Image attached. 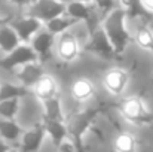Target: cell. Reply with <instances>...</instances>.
I'll return each mask as SVG.
<instances>
[{
	"mask_svg": "<svg viewBox=\"0 0 153 152\" xmlns=\"http://www.w3.org/2000/svg\"><path fill=\"white\" fill-rule=\"evenodd\" d=\"M94 4L101 12L102 16L107 15L108 12H111L113 9L119 7V1L117 0H94Z\"/></svg>",
	"mask_w": 153,
	"mask_h": 152,
	"instance_id": "cb8c5ba5",
	"label": "cell"
},
{
	"mask_svg": "<svg viewBox=\"0 0 153 152\" xmlns=\"http://www.w3.org/2000/svg\"><path fill=\"white\" fill-rule=\"evenodd\" d=\"M4 3L9 4V7L15 9V12L18 10H25V7L31 3V0H3Z\"/></svg>",
	"mask_w": 153,
	"mask_h": 152,
	"instance_id": "d4e9b609",
	"label": "cell"
},
{
	"mask_svg": "<svg viewBox=\"0 0 153 152\" xmlns=\"http://www.w3.org/2000/svg\"><path fill=\"white\" fill-rule=\"evenodd\" d=\"M39 60V55L30 43H19L13 51L0 57V72L4 76H10L15 70L22 67L27 63Z\"/></svg>",
	"mask_w": 153,
	"mask_h": 152,
	"instance_id": "52a82bcc",
	"label": "cell"
},
{
	"mask_svg": "<svg viewBox=\"0 0 153 152\" xmlns=\"http://www.w3.org/2000/svg\"><path fill=\"white\" fill-rule=\"evenodd\" d=\"M10 25L16 30L21 42L24 43H30V40L33 39V36L42 30L45 27V22L40 21L37 16L28 13L27 10H18L13 12L12 16L9 18Z\"/></svg>",
	"mask_w": 153,
	"mask_h": 152,
	"instance_id": "30bf717a",
	"label": "cell"
},
{
	"mask_svg": "<svg viewBox=\"0 0 153 152\" xmlns=\"http://www.w3.org/2000/svg\"><path fill=\"white\" fill-rule=\"evenodd\" d=\"M19 43H22V42H21L16 30L10 25L9 19L4 21L0 25V57L13 51Z\"/></svg>",
	"mask_w": 153,
	"mask_h": 152,
	"instance_id": "ac0fdd59",
	"label": "cell"
},
{
	"mask_svg": "<svg viewBox=\"0 0 153 152\" xmlns=\"http://www.w3.org/2000/svg\"><path fill=\"white\" fill-rule=\"evenodd\" d=\"M3 78H4V75L0 72V87H1V82H3Z\"/></svg>",
	"mask_w": 153,
	"mask_h": 152,
	"instance_id": "f1b7e54d",
	"label": "cell"
},
{
	"mask_svg": "<svg viewBox=\"0 0 153 152\" xmlns=\"http://www.w3.org/2000/svg\"><path fill=\"white\" fill-rule=\"evenodd\" d=\"M102 30L105 31L107 37L110 39L113 48L117 55H123L128 48L132 45V34L129 28V19L123 9L116 7L107 15L102 16L101 21Z\"/></svg>",
	"mask_w": 153,
	"mask_h": 152,
	"instance_id": "3957f363",
	"label": "cell"
},
{
	"mask_svg": "<svg viewBox=\"0 0 153 152\" xmlns=\"http://www.w3.org/2000/svg\"><path fill=\"white\" fill-rule=\"evenodd\" d=\"M46 63L40 61V60H36V61H31V63H27L24 64L22 67H19L18 70H15L10 78H13L15 81H18L21 85H24L25 88H31L36 81L45 73L46 70Z\"/></svg>",
	"mask_w": 153,
	"mask_h": 152,
	"instance_id": "9a60e30c",
	"label": "cell"
},
{
	"mask_svg": "<svg viewBox=\"0 0 153 152\" xmlns=\"http://www.w3.org/2000/svg\"><path fill=\"white\" fill-rule=\"evenodd\" d=\"M16 119L24 125V128L43 121V106L31 93L21 99V109Z\"/></svg>",
	"mask_w": 153,
	"mask_h": 152,
	"instance_id": "5bb4252c",
	"label": "cell"
},
{
	"mask_svg": "<svg viewBox=\"0 0 153 152\" xmlns=\"http://www.w3.org/2000/svg\"><path fill=\"white\" fill-rule=\"evenodd\" d=\"M108 148L117 152H132L140 149V139L135 131L128 128H117L108 142Z\"/></svg>",
	"mask_w": 153,
	"mask_h": 152,
	"instance_id": "2e32d148",
	"label": "cell"
},
{
	"mask_svg": "<svg viewBox=\"0 0 153 152\" xmlns=\"http://www.w3.org/2000/svg\"><path fill=\"white\" fill-rule=\"evenodd\" d=\"M21 99L22 97L0 100V116L7 118V119H16L18 113H19V109H21Z\"/></svg>",
	"mask_w": 153,
	"mask_h": 152,
	"instance_id": "603a6c76",
	"label": "cell"
},
{
	"mask_svg": "<svg viewBox=\"0 0 153 152\" xmlns=\"http://www.w3.org/2000/svg\"><path fill=\"white\" fill-rule=\"evenodd\" d=\"M45 142H46V128L42 121V122H37L34 125L24 128V131L19 137V142H18V151H42Z\"/></svg>",
	"mask_w": 153,
	"mask_h": 152,
	"instance_id": "4fadbf2b",
	"label": "cell"
},
{
	"mask_svg": "<svg viewBox=\"0 0 153 152\" xmlns=\"http://www.w3.org/2000/svg\"><path fill=\"white\" fill-rule=\"evenodd\" d=\"M114 110L120 121L132 127L153 125V112L147 100L140 94H126L114 100Z\"/></svg>",
	"mask_w": 153,
	"mask_h": 152,
	"instance_id": "7a4b0ae2",
	"label": "cell"
},
{
	"mask_svg": "<svg viewBox=\"0 0 153 152\" xmlns=\"http://www.w3.org/2000/svg\"><path fill=\"white\" fill-rule=\"evenodd\" d=\"M0 15H6V13H3V12H1V7H0Z\"/></svg>",
	"mask_w": 153,
	"mask_h": 152,
	"instance_id": "f546056e",
	"label": "cell"
},
{
	"mask_svg": "<svg viewBox=\"0 0 153 152\" xmlns=\"http://www.w3.org/2000/svg\"><path fill=\"white\" fill-rule=\"evenodd\" d=\"M98 84L104 96L117 100L129 93L132 84V73L128 67L111 61L101 72Z\"/></svg>",
	"mask_w": 153,
	"mask_h": 152,
	"instance_id": "277c9868",
	"label": "cell"
},
{
	"mask_svg": "<svg viewBox=\"0 0 153 152\" xmlns=\"http://www.w3.org/2000/svg\"><path fill=\"white\" fill-rule=\"evenodd\" d=\"M100 91L101 88L98 81H95L91 75L80 73L68 81L65 96L71 103V106H74V109H80L94 106V103L98 100Z\"/></svg>",
	"mask_w": 153,
	"mask_h": 152,
	"instance_id": "5b68a950",
	"label": "cell"
},
{
	"mask_svg": "<svg viewBox=\"0 0 153 152\" xmlns=\"http://www.w3.org/2000/svg\"><path fill=\"white\" fill-rule=\"evenodd\" d=\"M67 13H70L73 18H76L79 22H82L89 33H92L97 27L101 25L102 15L97 9L94 3H85V1H67Z\"/></svg>",
	"mask_w": 153,
	"mask_h": 152,
	"instance_id": "9c48e42d",
	"label": "cell"
},
{
	"mask_svg": "<svg viewBox=\"0 0 153 152\" xmlns=\"http://www.w3.org/2000/svg\"><path fill=\"white\" fill-rule=\"evenodd\" d=\"M138 1H140V4H141L144 13H146L150 19H153V0H138Z\"/></svg>",
	"mask_w": 153,
	"mask_h": 152,
	"instance_id": "484cf974",
	"label": "cell"
},
{
	"mask_svg": "<svg viewBox=\"0 0 153 152\" xmlns=\"http://www.w3.org/2000/svg\"><path fill=\"white\" fill-rule=\"evenodd\" d=\"M24 131V125L18 119H7L0 116V137L15 145L18 151V142Z\"/></svg>",
	"mask_w": 153,
	"mask_h": 152,
	"instance_id": "ffe728a7",
	"label": "cell"
},
{
	"mask_svg": "<svg viewBox=\"0 0 153 152\" xmlns=\"http://www.w3.org/2000/svg\"><path fill=\"white\" fill-rule=\"evenodd\" d=\"M129 28L132 34V43L141 51L150 54L153 58V25L152 19L141 16L129 19Z\"/></svg>",
	"mask_w": 153,
	"mask_h": 152,
	"instance_id": "8fae6325",
	"label": "cell"
},
{
	"mask_svg": "<svg viewBox=\"0 0 153 152\" xmlns=\"http://www.w3.org/2000/svg\"><path fill=\"white\" fill-rule=\"evenodd\" d=\"M31 1H33V0H31Z\"/></svg>",
	"mask_w": 153,
	"mask_h": 152,
	"instance_id": "4dcf8cb0",
	"label": "cell"
},
{
	"mask_svg": "<svg viewBox=\"0 0 153 152\" xmlns=\"http://www.w3.org/2000/svg\"><path fill=\"white\" fill-rule=\"evenodd\" d=\"M30 93L28 88L21 85L18 81H15L10 76H4L1 87H0V100L4 99H13V97H24Z\"/></svg>",
	"mask_w": 153,
	"mask_h": 152,
	"instance_id": "44dd1931",
	"label": "cell"
},
{
	"mask_svg": "<svg viewBox=\"0 0 153 152\" xmlns=\"http://www.w3.org/2000/svg\"><path fill=\"white\" fill-rule=\"evenodd\" d=\"M12 16V13H6V15H0V25L4 22V21H7L9 18Z\"/></svg>",
	"mask_w": 153,
	"mask_h": 152,
	"instance_id": "83f0119b",
	"label": "cell"
},
{
	"mask_svg": "<svg viewBox=\"0 0 153 152\" xmlns=\"http://www.w3.org/2000/svg\"><path fill=\"white\" fill-rule=\"evenodd\" d=\"M152 84H153V82H152Z\"/></svg>",
	"mask_w": 153,
	"mask_h": 152,
	"instance_id": "1f68e13d",
	"label": "cell"
},
{
	"mask_svg": "<svg viewBox=\"0 0 153 152\" xmlns=\"http://www.w3.org/2000/svg\"><path fill=\"white\" fill-rule=\"evenodd\" d=\"M85 54H89L94 58H98L101 61H108V63L116 61V58L119 57L101 25L97 27L92 33H89L88 40L85 43Z\"/></svg>",
	"mask_w": 153,
	"mask_h": 152,
	"instance_id": "8992f818",
	"label": "cell"
},
{
	"mask_svg": "<svg viewBox=\"0 0 153 152\" xmlns=\"http://www.w3.org/2000/svg\"><path fill=\"white\" fill-rule=\"evenodd\" d=\"M30 93L40 101L45 103L52 99H58L62 97V84L58 78V75H55L52 70L46 69L45 73L36 81V84L30 88Z\"/></svg>",
	"mask_w": 153,
	"mask_h": 152,
	"instance_id": "ba28073f",
	"label": "cell"
},
{
	"mask_svg": "<svg viewBox=\"0 0 153 152\" xmlns=\"http://www.w3.org/2000/svg\"><path fill=\"white\" fill-rule=\"evenodd\" d=\"M88 36L89 31L82 22L64 33L56 34L53 45V60L62 66L77 64L85 54Z\"/></svg>",
	"mask_w": 153,
	"mask_h": 152,
	"instance_id": "6da1fadb",
	"label": "cell"
},
{
	"mask_svg": "<svg viewBox=\"0 0 153 152\" xmlns=\"http://www.w3.org/2000/svg\"><path fill=\"white\" fill-rule=\"evenodd\" d=\"M77 24H80V22H79L76 18H73L70 13L64 12V13L55 16L51 21L45 22V27H46L51 33H53V34L56 36V34H59V33H64V31L73 28V27L77 25Z\"/></svg>",
	"mask_w": 153,
	"mask_h": 152,
	"instance_id": "7402d4cb",
	"label": "cell"
},
{
	"mask_svg": "<svg viewBox=\"0 0 153 152\" xmlns=\"http://www.w3.org/2000/svg\"><path fill=\"white\" fill-rule=\"evenodd\" d=\"M45 128H46V140L52 145V148L56 151L58 143L68 136V127L67 121H56V119H43Z\"/></svg>",
	"mask_w": 153,
	"mask_h": 152,
	"instance_id": "d6986e66",
	"label": "cell"
},
{
	"mask_svg": "<svg viewBox=\"0 0 153 152\" xmlns=\"http://www.w3.org/2000/svg\"><path fill=\"white\" fill-rule=\"evenodd\" d=\"M25 10L40 21L48 22L67 10V0H33Z\"/></svg>",
	"mask_w": 153,
	"mask_h": 152,
	"instance_id": "7c38bea8",
	"label": "cell"
},
{
	"mask_svg": "<svg viewBox=\"0 0 153 152\" xmlns=\"http://www.w3.org/2000/svg\"><path fill=\"white\" fill-rule=\"evenodd\" d=\"M30 45L33 46V49L36 51V54L39 55V60L46 63L49 60H53V45H55V34L51 33L46 27H43L42 30H39L33 39L30 40Z\"/></svg>",
	"mask_w": 153,
	"mask_h": 152,
	"instance_id": "e0dca14e",
	"label": "cell"
},
{
	"mask_svg": "<svg viewBox=\"0 0 153 152\" xmlns=\"http://www.w3.org/2000/svg\"><path fill=\"white\" fill-rule=\"evenodd\" d=\"M6 151H16V148L10 142H7V140L0 137V152H6Z\"/></svg>",
	"mask_w": 153,
	"mask_h": 152,
	"instance_id": "4316f807",
	"label": "cell"
}]
</instances>
